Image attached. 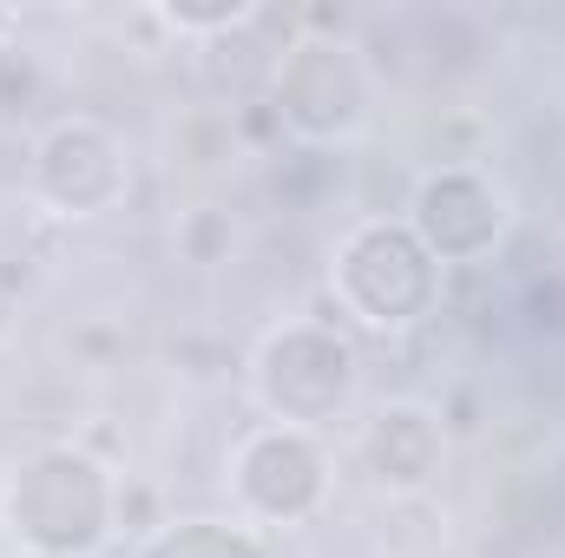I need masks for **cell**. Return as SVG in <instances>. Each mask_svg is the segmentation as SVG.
I'll return each mask as SVG.
<instances>
[{
	"instance_id": "obj_6",
	"label": "cell",
	"mask_w": 565,
	"mask_h": 558,
	"mask_svg": "<svg viewBox=\"0 0 565 558\" xmlns=\"http://www.w3.org/2000/svg\"><path fill=\"white\" fill-rule=\"evenodd\" d=\"M513 224V197L493 171H480L473 158H440L415 178L408 197V230L427 244V257L447 264H487L500 250Z\"/></svg>"
},
{
	"instance_id": "obj_14",
	"label": "cell",
	"mask_w": 565,
	"mask_h": 558,
	"mask_svg": "<svg viewBox=\"0 0 565 558\" xmlns=\"http://www.w3.org/2000/svg\"><path fill=\"white\" fill-rule=\"evenodd\" d=\"M0 506H7V466H0Z\"/></svg>"
},
{
	"instance_id": "obj_1",
	"label": "cell",
	"mask_w": 565,
	"mask_h": 558,
	"mask_svg": "<svg viewBox=\"0 0 565 558\" xmlns=\"http://www.w3.org/2000/svg\"><path fill=\"white\" fill-rule=\"evenodd\" d=\"M119 473L93 460L86 447H40L7 473V533L33 558H99L119 526H113Z\"/></svg>"
},
{
	"instance_id": "obj_10",
	"label": "cell",
	"mask_w": 565,
	"mask_h": 558,
	"mask_svg": "<svg viewBox=\"0 0 565 558\" xmlns=\"http://www.w3.org/2000/svg\"><path fill=\"white\" fill-rule=\"evenodd\" d=\"M171 250H178V264H191V270H217V264H231V250H237V224H231V211H217V204H191V211H178V224H171Z\"/></svg>"
},
{
	"instance_id": "obj_5",
	"label": "cell",
	"mask_w": 565,
	"mask_h": 558,
	"mask_svg": "<svg viewBox=\"0 0 565 558\" xmlns=\"http://www.w3.org/2000/svg\"><path fill=\"white\" fill-rule=\"evenodd\" d=\"M270 112L296 144H349L369 132L375 112V66L355 40L309 33L277 60Z\"/></svg>"
},
{
	"instance_id": "obj_4",
	"label": "cell",
	"mask_w": 565,
	"mask_h": 558,
	"mask_svg": "<svg viewBox=\"0 0 565 558\" xmlns=\"http://www.w3.org/2000/svg\"><path fill=\"white\" fill-rule=\"evenodd\" d=\"M224 486H231L237 526H250V533L309 526L335 493V453L309 427L257 420L250 433H237V447L224 460Z\"/></svg>"
},
{
	"instance_id": "obj_9",
	"label": "cell",
	"mask_w": 565,
	"mask_h": 558,
	"mask_svg": "<svg viewBox=\"0 0 565 558\" xmlns=\"http://www.w3.org/2000/svg\"><path fill=\"white\" fill-rule=\"evenodd\" d=\"M139 558H270L264 533L217 526V519H171L158 539H145Z\"/></svg>"
},
{
	"instance_id": "obj_8",
	"label": "cell",
	"mask_w": 565,
	"mask_h": 558,
	"mask_svg": "<svg viewBox=\"0 0 565 558\" xmlns=\"http://www.w3.org/2000/svg\"><path fill=\"white\" fill-rule=\"evenodd\" d=\"M355 460H362V473L388 500L427 493L434 473H440V460H447L440 408H427V401H382L375 415L355 427Z\"/></svg>"
},
{
	"instance_id": "obj_2",
	"label": "cell",
	"mask_w": 565,
	"mask_h": 558,
	"mask_svg": "<svg viewBox=\"0 0 565 558\" xmlns=\"http://www.w3.org/2000/svg\"><path fill=\"white\" fill-rule=\"evenodd\" d=\"M329 296L335 309L369 335H402L434 315L440 302V264L408 230V217H362L342 230L329 257Z\"/></svg>"
},
{
	"instance_id": "obj_11",
	"label": "cell",
	"mask_w": 565,
	"mask_h": 558,
	"mask_svg": "<svg viewBox=\"0 0 565 558\" xmlns=\"http://www.w3.org/2000/svg\"><path fill=\"white\" fill-rule=\"evenodd\" d=\"M158 13V26L171 33V40H217V33H244L250 20H257V7L250 0H211V7H151Z\"/></svg>"
},
{
	"instance_id": "obj_13",
	"label": "cell",
	"mask_w": 565,
	"mask_h": 558,
	"mask_svg": "<svg viewBox=\"0 0 565 558\" xmlns=\"http://www.w3.org/2000/svg\"><path fill=\"white\" fill-rule=\"evenodd\" d=\"M7 335H13V296L0 289V342H7Z\"/></svg>"
},
{
	"instance_id": "obj_3",
	"label": "cell",
	"mask_w": 565,
	"mask_h": 558,
	"mask_svg": "<svg viewBox=\"0 0 565 558\" xmlns=\"http://www.w3.org/2000/svg\"><path fill=\"white\" fill-rule=\"evenodd\" d=\"M362 395V348L316 315H289L277 322L257 348H250V401L282 427H335Z\"/></svg>"
},
{
	"instance_id": "obj_12",
	"label": "cell",
	"mask_w": 565,
	"mask_h": 558,
	"mask_svg": "<svg viewBox=\"0 0 565 558\" xmlns=\"http://www.w3.org/2000/svg\"><path fill=\"white\" fill-rule=\"evenodd\" d=\"M13 33H20V7H0V46H7Z\"/></svg>"
},
{
	"instance_id": "obj_7",
	"label": "cell",
	"mask_w": 565,
	"mask_h": 558,
	"mask_svg": "<svg viewBox=\"0 0 565 558\" xmlns=\"http://www.w3.org/2000/svg\"><path fill=\"white\" fill-rule=\"evenodd\" d=\"M26 184H33V197L53 217L86 224V217H106V211L126 204V191H132V151H126V139L106 119L73 112V119H53L40 132Z\"/></svg>"
}]
</instances>
